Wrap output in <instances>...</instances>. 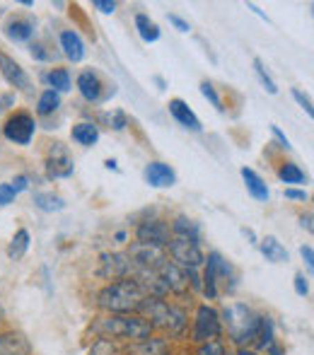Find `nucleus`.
Masks as SVG:
<instances>
[{"mask_svg": "<svg viewBox=\"0 0 314 355\" xmlns=\"http://www.w3.org/2000/svg\"><path fill=\"white\" fill-rule=\"evenodd\" d=\"M148 295L141 290L133 278H123V281L109 283L102 293L97 295V304L109 314H133L141 309Z\"/></svg>", "mask_w": 314, "mask_h": 355, "instance_id": "f257e3e1", "label": "nucleus"}, {"mask_svg": "<svg viewBox=\"0 0 314 355\" xmlns=\"http://www.w3.org/2000/svg\"><path fill=\"white\" fill-rule=\"evenodd\" d=\"M94 331L102 338H123V341H146L150 338L152 329L143 317L136 314H109L94 322Z\"/></svg>", "mask_w": 314, "mask_h": 355, "instance_id": "f03ea898", "label": "nucleus"}, {"mask_svg": "<svg viewBox=\"0 0 314 355\" xmlns=\"http://www.w3.org/2000/svg\"><path fill=\"white\" fill-rule=\"evenodd\" d=\"M138 312H143V319L150 324V329H162L174 338L182 336L186 329V314L174 304L164 302L162 297H146Z\"/></svg>", "mask_w": 314, "mask_h": 355, "instance_id": "7ed1b4c3", "label": "nucleus"}, {"mask_svg": "<svg viewBox=\"0 0 314 355\" xmlns=\"http://www.w3.org/2000/svg\"><path fill=\"white\" fill-rule=\"evenodd\" d=\"M220 322H225L232 341L244 348L247 343H254V338H256L261 317H259L252 307H247V304L235 302L220 314Z\"/></svg>", "mask_w": 314, "mask_h": 355, "instance_id": "20e7f679", "label": "nucleus"}, {"mask_svg": "<svg viewBox=\"0 0 314 355\" xmlns=\"http://www.w3.org/2000/svg\"><path fill=\"white\" fill-rule=\"evenodd\" d=\"M167 249L172 261L179 268H184V271H198L203 266V259H206L201 247H198V242H191V239H184V237H172Z\"/></svg>", "mask_w": 314, "mask_h": 355, "instance_id": "39448f33", "label": "nucleus"}, {"mask_svg": "<svg viewBox=\"0 0 314 355\" xmlns=\"http://www.w3.org/2000/svg\"><path fill=\"white\" fill-rule=\"evenodd\" d=\"M223 331V322H220V314L211 307V304H201L196 309V319H193V341L201 346V343L208 341H218Z\"/></svg>", "mask_w": 314, "mask_h": 355, "instance_id": "423d86ee", "label": "nucleus"}, {"mask_svg": "<svg viewBox=\"0 0 314 355\" xmlns=\"http://www.w3.org/2000/svg\"><path fill=\"white\" fill-rule=\"evenodd\" d=\"M46 177L49 179H68L76 172V162H73L71 150L63 143H53L46 153Z\"/></svg>", "mask_w": 314, "mask_h": 355, "instance_id": "0eeeda50", "label": "nucleus"}, {"mask_svg": "<svg viewBox=\"0 0 314 355\" xmlns=\"http://www.w3.org/2000/svg\"><path fill=\"white\" fill-rule=\"evenodd\" d=\"M34 133H37V121L24 112L12 114L3 126V136L15 145H29Z\"/></svg>", "mask_w": 314, "mask_h": 355, "instance_id": "6e6552de", "label": "nucleus"}, {"mask_svg": "<svg viewBox=\"0 0 314 355\" xmlns=\"http://www.w3.org/2000/svg\"><path fill=\"white\" fill-rule=\"evenodd\" d=\"M131 259V266L133 268H146V271H157L164 261H167V252L162 247H152V244H131L126 254Z\"/></svg>", "mask_w": 314, "mask_h": 355, "instance_id": "1a4fd4ad", "label": "nucleus"}, {"mask_svg": "<svg viewBox=\"0 0 314 355\" xmlns=\"http://www.w3.org/2000/svg\"><path fill=\"white\" fill-rule=\"evenodd\" d=\"M133 266L131 259L121 252H104L99 257V276L107 278V281H123V278H131Z\"/></svg>", "mask_w": 314, "mask_h": 355, "instance_id": "9d476101", "label": "nucleus"}, {"mask_svg": "<svg viewBox=\"0 0 314 355\" xmlns=\"http://www.w3.org/2000/svg\"><path fill=\"white\" fill-rule=\"evenodd\" d=\"M136 237L141 244H152V247H167L169 244V227L162 220H146V223L138 225Z\"/></svg>", "mask_w": 314, "mask_h": 355, "instance_id": "9b49d317", "label": "nucleus"}, {"mask_svg": "<svg viewBox=\"0 0 314 355\" xmlns=\"http://www.w3.org/2000/svg\"><path fill=\"white\" fill-rule=\"evenodd\" d=\"M157 276L162 278L164 288H167V293H174V295H184L189 290V276L184 268H179L174 261H164L162 266L157 268Z\"/></svg>", "mask_w": 314, "mask_h": 355, "instance_id": "f8f14e48", "label": "nucleus"}, {"mask_svg": "<svg viewBox=\"0 0 314 355\" xmlns=\"http://www.w3.org/2000/svg\"><path fill=\"white\" fill-rule=\"evenodd\" d=\"M143 177H146V182L155 189H169V187L177 184V174H174V169L164 162H148L146 169H143Z\"/></svg>", "mask_w": 314, "mask_h": 355, "instance_id": "ddd939ff", "label": "nucleus"}, {"mask_svg": "<svg viewBox=\"0 0 314 355\" xmlns=\"http://www.w3.org/2000/svg\"><path fill=\"white\" fill-rule=\"evenodd\" d=\"M169 114H172V119L179 123V126H184L186 131H193V133H201L203 126H201V119L193 114V109L189 107L184 99H169Z\"/></svg>", "mask_w": 314, "mask_h": 355, "instance_id": "4468645a", "label": "nucleus"}, {"mask_svg": "<svg viewBox=\"0 0 314 355\" xmlns=\"http://www.w3.org/2000/svg\"><path fill=\"white\" fill-rule=\"evenodd\" d=\"M220 259L223 257L218 252H211L208 259H203V261H206V271H203V295H206L208 300H216V295H218V278H220L218 268H220Z\"/></svg>", "mask_w": 314, "mask_h": 355, "instance_id": "2eb2a0df", "label": "nucleus"}, {"mask_svg": "<svg viewBox=\"0 0 314 355\" xmlns=\"http://www.w3.org/2000/svg\"><path fill=\"white\" fill-rule=\"evenodd\" d=\"M0 73H3V78L8 80L12 87H17V89L29 87V78H27V73H24V68L19 66L17 61H12L10 56H5V53H0Z\"/></svg>", "mask_w": 314, "mask_h": 355, "instance_id": "dca6fc26", "label": "nucleus"}, {"mask_svg": "<svg viewBox=\"0 0 314 355\" xmlns=\"http://www.w3.org/2000/svg\"><path fill=\"white\" fill-rule=\"evenodd\" d=\"M32 346H29V338L19 331H8L0 334V355H29Z\"/></svg>", "mask_w": 314, "mask_h": 355, "instance_id": "f3484780", "label": "nucleus"}, {"mask_svg": "<svg viewBox=\"0 0 314 355\" xmlns=\"http://www.w3.org/2000/svg\"><path fill=\"white\" fill-rule=\"evenodd\" d=\"M58 44H61L63 56H66L68 61L80 63L85 58V42H82V37H80L78 32H73V29H66V32H61V37H58Z\"/></svg>", "mask_w": 314, "mask_h": 355, "instance_id": "a211bd4d", "label": "nucleus"}, {"mask_svg": "<svg viewBox=\"0 0 314 355\" xmlns=\"http://www.w3.org/2000/svg\"><path fill=\"white\" fill-rule=\"evenodd\" d=\"M78 89L87 102H99L102 99V80L94 71H82L78 75Z\"/></svg>", "mask_w": 314, "mask_h": 355, "instance_id": "6ab92c4d", "label": "nucleus"}, {"mask_svg": "<svg viewBox=\"0 0 314 355\" xmlns=\"http://www.w3.org/2000/svg\"><path fill=\"white\" fill-rule=\"evenodd\" d=\"M5 37L15 44H22V42H29L34 37V22L29 17H15L5 24Z\"/></svg>", "mask_w": 314, "mask_h": 355, "instance_id": "aec40b11", "label": "nucleus"}, {"mask_svg": "<svg viewBox=\"0 0 314 355\" xmlns=\"http://www.w3.org/2000/svg\"><path fill=\"white\" fill-rule=\"evenodd\" d=\"M239 174H242V179H244V187H247V193L254 198V201H268V196H271V191H268V187L263 184V179L259 177L254 169H249V167H242L239 169Z\"/></svg>", "mask_w": 314, "mask_h": 355, "instance_id": "412c9836", "label": "nucleus"}, {"mask_svg": "<svg viewBox=\"0 0 314 355\" xmlns=\"http://www.w3.org/2000/svg\"><path fill=\"white\" fill-rule=\"evenodd\" d=\"M259 249H261V254L266 257V261H271V263H286L288 261L286 247H283L273 234H266V237L259 242Z\"/></svg>", "mask_w": 314, "mask_h": 355, "instance_id": "4be33fe9", "label": "nucleus"}, {"mask_svg": "<svg viewBox=\"0 0 314 355\" xmlns=\"http://www.w3.org/2000/svg\"><path fill=\"white\" fill-rule=\"evenodd\" d=\"M71 138L78 145H85V148H89V145H94V143L99 141V128L94 126L92 121H80V123L73 126Z\"/></svg>", "mask_w": 314, "mask_h": 355, "instance_id": "5701e85b", "label": "nucleus"}, {"mask_svg": "<svg viewBox=\"0 0 314 355\" xmlns=\"http://www.w3.org/2000/svg\"><path fill=\"white\" fill-rule=\"evenodd\" d=\"M34 206L39 208V211L44 213H58L66 208V201H63L61 196H56V193L51 191H37L34 193Z\"/></svg>", "mask_w": 314, "mask_h": 355, "instance_id": "b1692460", "label": "nucleus"}, {"mask_svg": "<svg viewBox=\"0 0 314 355\" xmlns=\"http://www.w3.org/2000/svg\"><path fill=\"white\" fill-rule=\"evenodd\" d=\"M27 249H29V232L22 227V230H17V232L12 234V239H10L8 259H10V261H19V259L27 254Z\"/></svg>", "mask_w": 314, "mask_h": 355, "instance_id": "393cba45", "label": "nucleus"}, {"mask_svg": "<svg viewBox=\"0 0 314 355\" xmlns=\"http://www.w3.org/2000/svg\"><path fill=\"white\" fill-rule=\"evenodd\" d=\"M169 343L164 338H146V341H138L131 355H167Z\"/></svg>", "mask_w": 314, "mask_h": 355, "instance_id": "a878e982", "label": "nucleus"}, {"mask_svg": "<svg viewBox=\"0 0 314 355\" xmlns=\"http://www.w3.org/2000/svg\"><path fill=\"white\" fill-rule=\"evenodd\" d=\"M136 29H138V34H141V39L146 44H152V42H157V39H159V27L152 22L150 17H148L146 12L136 15Z\"/></svg>", "mask_w": 314, "mask_h": 355, "instance_id": "bb28decb", "label": "nucleus"}, {"mask_svg": "<svg viewBox=\"0 0 314 355\" xmlns=\"http://www.w3.org/2000/svg\"><path fill=\"white\" fill-rule=\"evenodd\" d=\"M172 232H174V237H184V239H191V242H198V225L193 223V220H189L186 215H179V218L174 220Z\"/></svg>", "mask_w": 314, "mask_h": 355, "instance_id": "cd10ccee", "label": "nucleus"}, {"mask_svg": "<svg viewBox=\"0 0 314 355\" xmlns=\"http://www.w3.org/2000/svg\"><path fill=\"white\" fill-rule=\"evenodd\" d=\"M58 107H61V94L58 92H53V89H44V92L39 94V102H37L39 116H49V114H53Z\"/></svg>", "mask_w": 314, "mask_h": 355, "instance_id": "c85d7f7f", "label": "nucleus"}, {"mask_svg": "<svg viewBox=\"0 0 314 355\" xmlns=\"http://www.w3.org/2000/svg\"><path fill=\"white\" fill-rule=\"evenodd\" d=\"M46 85L49 89H53V92H68L71 89V75H68L66 68H53L51 73L46 75Z\"/></svg>", "mask_w": 314, "mask_h": 355, "instance_id": "c756f323", "label": "nucleus"}, {"mask_svg": "<svg viewBox=\"0 0 314 355\" xmlns=\"http://www.w3.org/2000/svg\"><path fill=\"white\" fill-rule=\"evenodd\" d=\"M254 343H256V348H261V351H268L271 346H276V343H273V324L268 317H261V322H259V331H256Z\"/></svg>", "mask_w": 314, "mask_h": 355, "instance_id": "7c9ffc66", "label": "nucleus"}, {"mask_svg": "<svg viewBox=\"0 0 314 355\" xmlns=\"http://www.w3.org/2000/svg\"><path fill=\"white\" fill-rule=\"evenodd\" d=\"M278 179H281L283 184H305L307 174L302 172L297 164L286 162V164H281V169H278Z\"/></svg>", "mask_w": 314, "mask_h": 355, "instance_id": "2f4dec72", "label": "nucleus"}, {"mask_svg": "<svg viewBox=\"0 0 314 355\" xmlns=\"http://www.w3.org/2000/svg\"><path fill=\"white\" fill-rule=\"evenodd\" d=\"M254 73H256L259 83H261V87L266 89L268 94H278V85H276V80H273L271 75H268V71H266V66H263L261 58H254Z\"/></svg>", "mask_w": 314, "mask_h": 355, "instance_id": "473e14b6", "label": "nucleus"}, {"mask_svg": "<svg viewBox=\"0 0 314 355\" xmlns=\"http://www.w3.org/2000/svg\"><path fill=\"white\" fill-rule=\"evenodd\" d=\"M201 94L208 99V102L213 104V107L218 109V112H223V99H220V94L216 92V87H213V85L208 83V80H206V83H201Z\"/></svg>", "mask_w": 314, "mask_h": 355, "instance_id": "72a5a7b5", "label": "nucleus"}, {"mask_svg": "<svg viewBox=\"0 0 314 355\" xmlns=\"http://www.w3.org/2000/svg\"><path fill=\"white\" fill-rule=\"evenodd\" d=\"M89 355H116V348L109 338H97L89 348Z\"/></svg>", "mask_w": 314, "mask_h": 355, "instance_id": "f704fd0d", "label": "nucleus"}, {"mask_svg": "<svg viewBox=\"0 0 314 355\" xmlns=\"http://www.w3.org/2000/svg\"><path fill=\"white\" fill-rule=\"evenodd\" d=\"M29 53H32L34 61H53V58H56V53L49 51L44 44H32V46H29Z\"/></svg>", "mask_w": 314, "mask_h": 355, "instance_id": "c9c22d12", "label": "nucleus"}, {"mask_svg": "<svg viewBox=\"0 0 314 355\" xmlns=\"http://www.w3.org/2000/svg\"><path fill=\"white\" fill-rule=\"evenodd\" d=\"M196 355H227V353L220 341H208V343H201V346H198Z\"/></svg>", "mask_w": 314, "mask_h": 355, "instance_id": "e433bc0d", "label": "nucleus"}, {"mask_svg": "<svg viewBox=\"0 0 314 355\" xmlns=\"http://www.w3.org/2000/svg\"><path fill=\"white\" fill-rule=\"evenodd\" d=\"M107 121L112 123V128H114V131H123V128H126V123H128V119H126V114H123V112H119V109H116V112H112V114H109V116H107Z\"/></svg>", "mask_w": 314, "mask_h": 355, "instance_id": "4c0bfd02", "label": "nucleus"}, {"mask_svg": "<svg viewBox=\"0 0 314 355\" xmlns=\"http://www.w3.org/2000/svg\"><path fill=\"white\" fill-rule=\"evenodd\" d=\"M15 198H17V193L12 191V187L10 184H0V208L15 203Z\"/></svg>", "mask_w": 314, "mask_h": 355, "instance_id": "58836bf2", "label": "nucleus"}, {"mask_svg": "<svg viewBox=\"0 0 314 355\" xmlns=\"http://www.w3.org/2000/svg\"><path fill=\"white\" fill-rule=\"evenodd\" d=\"M293 97H295V102L300 104L302 109H305L307 116H312V114H314V109H312V99L307 97V94H302L300 89H293Z\"/></svg>", "mask_w": 314, "mask_h": 355, "instance_id": "ea45409f", "label": "nucleus"}, {"mask_svg": "<svg viewBox=\"0 0 314 355\" xmlns=\"http://www.w3.org/2000/svg\"><path fill=\"white\" fill-rule=\"evenodd\" d=\"M10 187H12L15 193L27 191V189H29V177H24V174H17V177H15L12 182H10Z\"/></svg>", "mask_w": 314, "mask_h": 355, "instance_id": "a19ab883", "label": "nucleus"}, {"mask_svg": "<svg viewBox=\"0 0 314 355\" xmlns=\"http://www.w3.org/2000/svg\"><path fill=\"white\" fill-rule=\"evenodd\" d=\"M92 5L99 10V12H104V15H114V12H116V3H114V0H94Z\"/></svg>", "mask_w": 314, "mask_h": 355, "instance_id": "79ce46f5", "label": "nucleus"}, {"mask_svg": "<svg viewBox=\"0 0 314 355\" xmlns=\"http://www.w3.org/2000/svg\"><path fill=\"white\" fill-rule=\"evenodd\" d=\"M295 293L300 295V297H305V295L310 293V285H307V278L302 276V273H297L295 276Z\"/></svg>", "mask_w": 314, "mask_h": 355, "instance_id": "37998d69", "label": "nucleus"}, {"mask_svg": "<svg viewBox=\"0 0 314 355\" xmlns=\"http://www.w3.org/2000/svg\"><path fill=\"white\" fill-rule=\"evenodd\" d=\"M167 19L174 24V27L179 29V32H184V34H186L189 29H191V27H189V22H186V19H182V17H179V15H167Z\"/></svg>", "mask_w": 314, "mask_h": 355, "instance_id": "c03bdc74", "label": "nucleus"}, {"mask_svg": "<svg viewBox=\"0 0 314 355\" xmlns=\"http://www.w3.org/2000/svg\"><path fill=\"white\" fill-rule=\"evenodd\" d=\"M300 254H302V259H305V263H307V268H314V252H312V247L310 244H305V247H300Z\"/></svg>", "mask_w": 314, "mask_h": 355, "instance_id": "a18cd8bd", "label": "nucleus"}, {"mask_svg": "<svg viewBox=\"0 0 314 355\" xmlns=\"http://www.w3.org/2000/svg\"><path fill=\"white\" fill-rule=\"evenodd\" d=\"M286 198H290V201H307V193L300 191V189H286Z\"/></svg>", "mask_w": 314, "mask_h": 355, "instance_id": "49530a36", "label": "nucleus"}, {"mask_svg": "<svg viewBox=\"0 0 314 355\" xmlns=\"http://www.w3.org/2000/svg\"><path fill=\"white\" fill-rule=\"evenodd\" d=\"M271 131H273V136H276L278 141H281L283 148H286V150H290V141H288V138H286V133H283L281 128H278V126H271Z\"/></svg>", "mask_w": 314, "mask_h": 355, "instance_id": "de8ad7c7", "label": "nucleus"}, {"mask_svg": "<svg viewBox=\"0 0 314 355\" xmlns=\"http://www.w3.org/2000/svg\"><path fill=\"white\" fill-rule=\"evenodd\" d=\"M300 225L307 230V232H312V213H307V215H300Z\"/></svg>", "mask_w": 314, "mask_h": 355, "instance_id": "09e8293b", "label": "nucleus"}, {"mask_svg": "<svg viewBox=\"0 0 314 355\" xmlns=\"http://www.w3.org/2000/svg\"><path fill=\"white\" fill-rule=\"evenodd\" d=\"M242 234H244V237H247L252 244H256V237H254V232H252V230H247V227H244V230H242Z\"/></svg>", "mask_w": 314, "mask_h": 355, "instance_id": "8fccbe9b", "label": "nucleus"}, {"mask_svg": "<svg viewBox=\"0 0 314 355\" xmlns=\"http://www.w3.org/2000/svg\"><path fill=\"white\" fill-rule=\"evenodd\" d=\"M104 164H107V169H119L116 159H107V162H104Z\"/></svg>", "mask_w": 314, "mask_h": 355, "instance_id": "3c124183", "label": "nucleus"}, {"mask_svg": "<svg viewBox=\"0 0 314 355\" xmlns=\"http://www.w3.org/2000/svg\"><path fill=\"white\" fill-rule=\"evenodd\" d=\"M114 237H116V242H126V232H116Z\"/></svg>", "mask_w": 314, "mask_h": 355, "instance_id": "603ef678", "label": "nucleus"}, {"mask_svg": "<svg viewBox=\"0 0 314 355\" xmlns=\"http://www.w3.org/2000/svg\"><path fill=\"white\" fill-rule=\"evenodd\" d=\"M0 112H3V99H0Z\"/></svg>", "mask_w": 314, "mask_h": 355, "instance_id": "864d4df0", "label": "nucleus"}]
</instances>
